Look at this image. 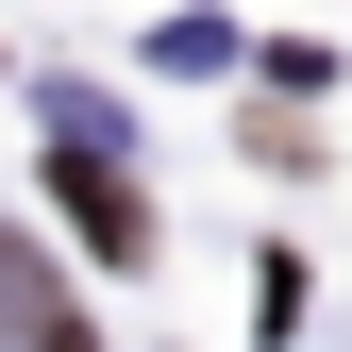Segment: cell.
Here are the masks:
<instances>
[{
    "label": "cell",
    "mask_w": 352,
    "mask_h": 352,
    "mask_svg": "<svg viewBox=\"0 0 352 352\" xmlns=\"http://www.w3.org/2000/svg\"><path fill=\"white\" fill-rule=\"evenodd\" d=\"M0 336H17V352H101V336H84V302H67L51 269H34L17 235H0Z\"/></svg>",
    "instance_id": "cell-1"
},
{
    "label": "cell",
    "mask_w": 352,
    "mask_h": 352,
    "mask_svg": "<svg viewBox=\"0 0 352 352\" xmlns=\"http://www.w3.org/2000/svg\"><path fill=\"white\" fill-rule=\"evenodd\" d=\"M51 185H67V218H84V235H101V252H151V201H135V185H118V168H101V151H84V135L51 151Z\"/></svg>",
    "instance_id": "cell-2"
}]
</instances>
